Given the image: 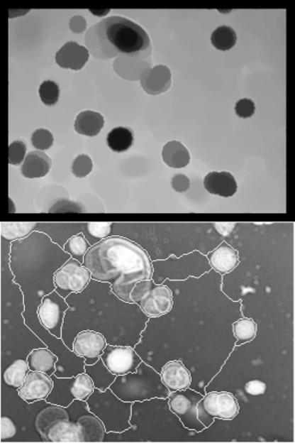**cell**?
Listing matches in <instances>:
<instances>
[{
    "label": "cell",
    "instance_id": "25",
    "mask_svg": "<svg viewBox=\"0 0 295 443\" xmlns=\"http://www.w3.org/2000/svg\"><path fill=\"white\" fill-rule=\"evenodd\" d=\"M106 143L113 152H127L134 143L133 131L127 127L113 128L107 135Z\"/></svg>",
    "mask_w": 295,
    "mask_h": 443
},
{
    "label": "cell",
    "instance_id": "18",
    "mask_svg": "<svg viewBox=\"0 0 295 443\" xmlns=\"http://www.w3.org/2000/svg\"><path fill=\"white\" fill-rule=\"evenodd\" d=\"M89 51L76 42H69L57 52L55 61L64 69L82 70L89 60Z\"/></svg>",
    "mask_w": 295,
    "mask_h": 443
},
{
    "label": "cell",
    "instance_id": "33",
    "mask_svg": "<svg viewBox=\"0 0 295 443\" xmlns=\"http://www.w3.org/2000/svg\"><path fill=\"white\" fill-rule=\"evenodd\" d=\"M94 168V163L90 156L79 155L74 160L72 165V173L76 177L82 178L87 177Z\"/></svg>",
    "mask_w": 295,
    "mask_h": 443
},
{
    "label": "cell",
    "instance_id": "14",
    "mask_svg": "<svg viewBox=\"0 0 295 443\" xmlns=\"http://www.w3.org/2000/svg\"><path fill=\"white\" fill-rule=\"evenodd\" d=\"M161 380L170 393L187 389L191 385L192 375L180 360H172L162 367Z\"/></svg>",
    "mask_w": 295,
    "mask_h": 443
},
{
    "label": "cell",
    "instance_id": "27",
    "mask_svg": "<svg viewBox=\"0 0 295 443\" xmlns=\"http://www.w3.org/2000/svg\"><path fill=\"white\" fill-rule=\"evenodd\" d=\"M211 41L218 50L228 51L236 44L238 35L232 27L220 26L212 33Z\"/></svg>",
    "mask_w": 295,
    "mask_h": 443
},
{
    "label": "cell",
    "instance_id": "2",
    "mask_svg": "<svg viewBox=\"0 0 295 443\" xmlns=\"http://www.w3.org/2000/svg\"><path fill=\"white\" fill-rule=\"evenodd\" d=\"M88 33L97 37L98 45L92 50V54L96 57L100 52V58L103 60L118 54L134 57L145 51L150 45V37L143 27L128 18L119 16L101 21Z\"/></svg>",
    "mask_w": 295,
    "mask_h": 443
},
{
    "label": "cell",
    "instance_id": "31",
    "mask_svg": "<svg viewBox=\"0 0 295 443\" xmlns=\"http://www.w3.org/2000/svg\"><path fill=\"white\" fill-rule=\"evenodd\" d=\"M39 94L45 106H53L60 98V88L55 82L45 81L40 85Z\"/></svg>",
    "mask_w": 295,
    "mask_h": 443
},
{
    "label": "cell",
    "instance_id": "19",
    "mask_svg": "<svg viewBox=\"0 0 295 443\" xmlns=\"http://www.w3.org/2000/svg\"><path fill=\"white\" fill-rule=\"evenodd\" d=\"M52 160L42 151H33L24 159L21 174L27 178H40L49 173Z\"/></svg>",
    "mask_w": 295,
    "mask_h": 443
},
{
    "label": "cell",
    "instance_id": "20",
    "mask_svg": "<svg viewBox=\"0 0 295 443\" xmlns=\"http://www.w3.org/2000/svg\"><path fill=\"white\" fill-rule=\"evenodd\" d=\"M51 378L53 380V389L45 401L48 404L67 408L75 400L72 393V387L75 377L58 378L53 374L51 375Z\"/></svg>",
    "mask_w": 295,
    "mask_h": 443
},
{
    "label": "cell",
    "instance_id": "26",
    "mask_svg": "<svg viewBox=\"0 0 295 443\" xmlns=\"http://www.w3.org/2000/svg\"><path fill=\"white\" fill-rule=\"evenodd\" d=\"M29 371L27 360L18 359L14 360L3 372V380L8 386L18 390L23 385Z\"/></svg>",
    "mask_w": 295,
    "mask_h": 443
},
{
    "label": "cell",
    "instance_id": "17",
    "mask_svg": "<svg viewBox=\"0 0 295 443\" xmlns=\"http://www.w3.org/2000/svg\"><path fill=\"white\" fill-rule=\"evenodd\" d=\"M204 187L212 195L229 198L238 192V182L229 172H211L204 178Z\"/></svg>",
    "mask_w": 295,
    "mask_h": 443
},
{
    "label": "cell",
    "instance_id": "13",
    "mask_svg": "<svg viewBox=\"0 0 295 443\" xmlns=\"http://www.w3.org/2000/svg\"><path fill=\"white\" fill-rule=\"evenodd\" d=\"M53 389V380L43 372L30 371L21 387L18 388V396L28 404L45 401Z\"/></svg>",
    "mask_w": 295,
    "mask_h": 443
},
{
    "label": "cell",
    "instance_id": "8",
    "mask_svg": "<svg viewBox=\"0 0 295 443\" xmlns=\"http://www.w3.org/2000/svg\"><path fill=\"white\" fill-rule=\"evenodd\" d=\"M202 398L201 393L189 388L170 393L168 396L169 410L179 418L186 429L201 432L206 429L198 418V404Z\"/></svg>",
    "mask_w": 295,
    "mask_h": 443
},
{
    "label": "cell",
    "instance_id": "24",
    "mask_svg": "<svg viewBox=\"0 0 295 443\" xmlns=\"http://www.w3.org/2000/svg\"><path fill=\"white\" fill-rule=\"evenodd\" d=\"M84 372L94 381L95 389L100 390L101 392L109 389L111 384L115 381L116 378V375L111 373L101 358L94 364L85 365Z\"/></svg>",
    "mask_w": 295,
    "mask_h": 443
},
{
    "label": "cell",
    "instance_id": "37",
    "mask_svg": "<svg viewBox=\"0 0 295 443\" xmlns=\"http://www.w3.org/2000/svg\"><path fill=\"white\" fill-rule=\"evenodd\" d=\"M255 112H256V106L251 99L244 98V99L239 100L235 104V113L239 118H251L254 116Z\"/></svg>",
    "mask_w": 295,
    "mask_h": 443
},
{
    "label": "cell",
    "instance_id": "32",
    "mask_svg": "<svg viewBox=\"0 0 295 443\" xmlns=\"http://www.w3.org/2000/svg\"><path fill=\"white\" fill-rule=\"evenodd\" d=\"M32 143L38 151L50 149L54 143V137L48 129L39 128L33 133Z\"/></svg>",
    "mask_w": 295,
    "mask_h": 443
},
{
    "label": "cell",
    "instance_id": "16",
    "mask_svg": "<svg viewBox=\"0 0 295 443\" xmlns=\"http://www.w3.org/2000/svg\"><path fill=\"white\" fill-rule=\"evenodd\" d=\"M208 261L212 269L226 275L235 270L239 264L238 251L232 246L223 242L208 255Z\"/></svg>",
    "mask_w": 295,
    "mask_h": 443
},
{
    "label": "cell",
    "instance_id": "22",
    "mask_svg": "<svg viewBox=\"0 0 295 443\" xmlns=\"http://www.w3.org/2000/svg\"><path fill=\"white\" fill-rule=\"evenodd\" d=\"M104 119L100 113L94 111H83L77 116L74 128L77 133L88 137H95L104 128Z\"/></svg>",
    "mask_w": 295,
    "mask_h": 443
},
{
    "label": "cell",
    "instance_id": "4",
    "mask_svg": "<svg viewBox=\"0 0 295 443\" xmlns=\"http://www.w3.org/2000/svg\"><path fill=\"white\" fill-rule=\"evenodd\" d=\"M89 409L103 422L106 433H122L130 429L132 403L122 401L110 389H95L87 399Z\"/></svg>",
    "mask_w": 295,
    "mask_h": 443
},
{
    "label": "cell",
    "instance_id": "21",
    "mask_svg": "<svg viewBox=\"0 0 295 443\" xmlns=\"http://www.w3.org/2000/svg\"><path fill=\"white\" fill-rule=\"evenodd\" d=\"M26 360L30 371L43 372L51 376L55 372V365H57L58 358L46 347V349H33Z\"/></svg>",
    "mask_w": 295,
    "mask_h": 443
},
{
    "label": "cell",
    "instance_id": "41",
    "mask_svg": "<svg viewBox=\"0 0 295 443\" xmlns=\"http://www.w3.org/2000/svg\"><path fill=\"white\" fill-rule=\"evenodd\" d=\"M91 11L92 12V13L97 15V16H104V14L108 13L109 9H107V11Z\"/></svg>",
    "mask_w": 295,
    "mask_h": 443
},
{
    "label": "cell",
    "instance_id": "10",
    "mask_svg": "<svg viewBox=\"0 0 295 443\" xmlns=\"http://www.w3.org/2000/svg\"><path fill=\"white\" fill-rule=\"evenodd\" d=\"M101 359L111 373L121 376L137 371L143 361L133 346L107 344L101 354Z\"/></svg>",
    "mask_w": 295,
    "mask_h": 443
},
{
    "label": "cell",
    "instance_id": "40",
    "mask_svg": "<svg viewBox=\"0 0 295 443\" xmlns=\"http://www.w3.org/2000/svg\"><path fill=\"white\" fill-rule=\"evenodd\" d=\"M74 21H76L75 26H72V29L74 33H82L86 28V21L84 18L81 16H76L72 18Z\"/></svg>",
    "mask_w": 295,
    "mask_h": 443
},
{
    "label": "cell",
    "instance_id": "3",
    "mask_svg": "<svg viewBox=\"0 0 295 443\" xmlns=\"http://www.w3.org/2000/svg\"><path fill=\"white\" fill-rule=\"evenodd\" d=\"M109 389L122 401L132 404L155 398L166 399L170 395L159 372L144 361L136 371L116 376Z\"/></svg>",
    "mask_w": 295,
    "mask_h": 443
},
{
    "label": "cell",
    "instance_id": "15",
    "mask_svg": "<svg viewBox=\"0 0 295 443\" xmlns=\"http://www.w3.org/2000/svg\"><path fill=\"white\" fill-rule=\"evenodd\" d=\"M171 81L170 70L162 65L144 70L140 78L144 91L152 95L167 91L171 87Z\"/></svg>",
    "mask_w": 295,
    "mask_h": 443
},
{
    "label": "cell",
    "instance_id": "35",
    "mask_svg": "<svg viewBox=\"0 0 295 443\" xmlns=\"http://www.w3.org/2000/svg\"><path fill=\"white\" fill-rule=\"evenodd\" d=\"M112 229L111 223H90L87 224V231L91 238L98 240L108 238Z\"/></svg>",
    "mask_w": 295,
    "mask_h": 443
},
{
    "label": "cell",
    "instance_id": "9",
    "mask_svg": "<svg viewBox=\"0 0 295 443\" xmlns=\"http://www.w3.org/2000/svg\"><path fill=\"white\" fill-rule=\"evenodd\" d=\"M69 307L66 298L61 297L57 291L54 290L50 294L45 295L37 309L40 324L49 334L58 339H62L65 315Z\"/></svg>",
    "mask_w": 295,
    "mask_h": 443
},
{
    "label": "cell",
    "instance_id": "11",
    "mask_svg": "<svg viewBox=\"0 0 295 443\" xmlns=\"http://www.w3.org/2000/svg\"><path fill=\"white\" fill-rule=\"evenodd\" d=\"M107 344L106 338L101 332L83 330L74 338L72 351L79 358L84 359L85 365H92L100 359Z\"/></svg>",
    "mask_w": 295,
    "mask_h": 443
},
{
    "label": "cell",
    "instance_id": "30",
    "mask_svg": "<svg viewBox=\"0 0 295 443\" xmlns=\"http://www.w3.org/2000/svg\"><path fill=\"white\" fill-rule=\"evenodd\" d=\"M95 386L90 376L85 372L76 375L72 387V393L75 400L87 401L94 392Z\"/></svg>",
    "mask_w": 295,
    "mask_h": 443
},
{
    "label": "cell",
    "instance_id": "29",
    "mask_svg": "<svg viewBox=\"0 0 295 443\" xmlns=\"http://www.w3.org/2000/svg\"><path fill=\"white\" fill-rule=\"evenodd\" d=\"M257 331V323L253 319L247 318L238 319L233 324V335L238 340L235 346L253 341L256 337Z\"/></svg>",
    "mask_w": 295,
    "mask_h": 443
},
{
    "label": "cell",
    "instance_id": "38",
    "mask_svg": "<svg viewBox=\"0 0 295 443\" xmlns=\"http://www.w3.org/2000/svg\"><path fill=\"white\" fill-rule=\"evenodd\" d=\"M245 390L252 396L262 395L266 393L267 385L262 381H249L245 385Z\"/></svg>",
    "mask_w": 295,
    "mask_h": 443
},
{
    "label": "cell",
    "instance_id": "34",
    "mask_svg": "<svg viewBox=\"0 0 295 443\" xmlns=\"http://www.w3.org/2000/svg\"><path fill=\"white\" fill-rule=\"evenodd\" d=\"M26 144L21 141H16L9 146V163L18 165L23 163L26 155Z\"/></svg>",
    "mask_w": 295,
    "mask_h": 443
},
{
    "label": "cell",
    "instance_id": "23",
    "mask_svg": "<svg viewBox=\"0 0 295 443\" xmlns=\"http://www.w3.org/2000/svg\"><path fill=\"white\" fill-rule=\"evenodd\" d=\"M162 160L172 168H184L190 163V153L179 141H171L162 148Z\"/></svg>",
    "mask_w": 295,
    "mask_h": 443
},
{
    "label": "cell",
    "instance_id": "6",
    "mask_svg": "<svg viewBox=\"0 0 295 443\" xmlns=\"http://www.w3.org/2000/svg\"><path fill=\"white\" fill-rule=\"evenodd\" d=\"M240 406L235 396L229 392L208 393L198 404V418L206 429L214 422L215 418L233 420L239 414Z\"/></svg>",
    "mask_w": 295,
    "mask_h": 443
},
{
    "label": "cell",
    "instance_id": "39",
    "mask_svg": "<svg viewBox=\"0 0 295 443\" xmlns=\"http://www.w3.org/2000/svg\"><path fill=\"white\" fill-rule=\"evenodd\" d=\"M172 187L177 192H184L189 189L190 180L189 178L183 174L175 175L172 178Z\"/></svg>",
    "mask_w": 295,
    "mask_h": 443
},
{
    "label": "cell",
    "instance_id": "1",
    "mask_svg": "<svg viewBox=\"0 0 295 443\" xmlns=\"http://www.w3.org/2000/svg\"><path fill=\"white\" fill-rule=\"evenodd\" d=\"M83 266L90 270L91 280L111 285V291L123 302H132L135 285L152 279L153 266L143 247L123 236H108L91 246Z\"/></svg>",
    "mask_w": 295,
    "mask_h": 443
},
{
    "label": "cell",
    "instance_id": "36",
    "mask_svg": "<svg viewBox=\"0 0 295 443\" xmlns=\"http://www.w3.org/2000/svg\"><path fill=\"white\" fill-rule=\"evenodd\" d=\"M17 433L16 425L11 417H1L0 418V441L5 442L12 439Z\"/></svg>",
    "mask_w": 295,
    "mask_h": 443
},
{
    "label": "cell",
    "instance_id": "28",
    "mask_svg": "<svg viewBox=\"0 0 295 443\" xmlns=\"http://www.w3.org/2000/svg\"><path fill=\"white\" fill-rule=\"evenodd\" d=\"M91 247V245L85 236L79 233L67 240L66 244L64 245V251L69 254L70 258L83 263V258Z\"/></svg>",
    "mask_w": 295,
    "mask_h": 443
},
{
    "label": "cell",
    "instance_id": "5",
    "mask_svg": "<svg viewBox=\"0 0 295 443\" xmlns=\"http://www.w3.org/2000/svg\"><path fill=\"white\" fill-rule=\"evenodd\" d=\"M130 298L150 318H159L173 309V292L168 286L156 284L152 279L138 283L131 292Z\"/></svg>",
    "mask_w": 295,
    "mask_h": 443
},
{
    "label": "cell",
    "instance_id": "7",
    "mask_svg": "<svg viewBox=\"0 0 295 443\" xmlns=\"http://www.w3.org/2000/svg\"><path fill=\"white\" fill-rule=\"evenodd\" d=\"M91 281L90 270L72 258L58 268L53 276L55 290L64 298L72 294L82 293Z\"/></svg>",
    "mask_w": 295,
    "mask_h": 443
},
{
    "label": "cell",
    "instance_id": "12",
    "mask_svg": "<svg viewBox=\"0 0 295 443\" xmlns=\"http://www.w3.org/2000/svg\"><path fill=\"white\" fill-rule=\"evenodd\" d=\"M69 406L77 423L81 427L84 442H104L106 437V427L99 418L91 413L87 402L74 400Z\"/></svg>",
    "mask_w": 295,
    "mask_h": 443
}]
</instances>
